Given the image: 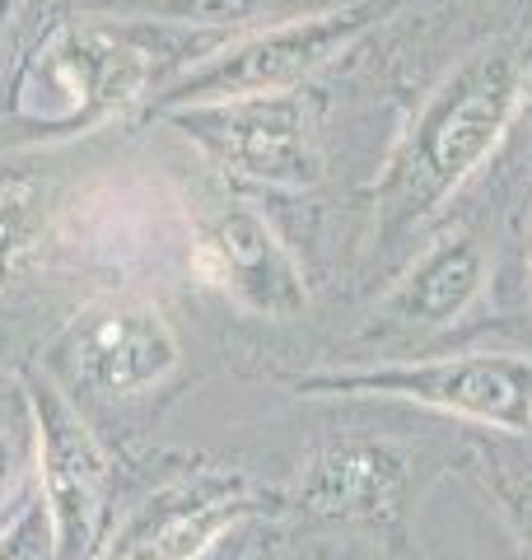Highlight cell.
<instances>
[{
	"label": "cell",
	"mask_w": 532,
	"mask_h": 560,
	"mask_svg": "<svg viewBox=\"0 0 532 560\" xmlns=\"http://www.w3.org/2000/svg\"><path fill=\"white\" fill-rule=\"evenodd\" d=\"M528 94V70L509 47H482L443 75L383 178V224L412 230L453 197L500 145Z\"/></svg>",
	"instance_id": "cell-1"
},
{
	"label": "cell",
	"mask_w": 532,
	"mask_h": 560,
	"mask_svg": "<svg viewBox=\"0 0 532 560\" xmlns=\"http://www.w3.org/2000/svg\"><path fill=\"white\" fill-rule=\"evenodd\" d=\"M159 66V33L99 20L61 24L14 75L10 117L51 136L84 131L146 94Z\"/></svg>",
	"instance_id": "cell-2"
},
{
	"label": "cell",
	"mask_w": 532,
	"mask_h": 560,
	"mask_svg": "<svg viewBox=\"0 0 532 560\" xmlns=\"http://www.w3.org/2000/svg\"><path fill=\"white\" fill-rule=\"evenodd\" d=\"M388 5L365 0V5L304 14V20L271 24L262 33L229 43L197 61L183 80H173L154 113L187 108V103H220V98H247V94H294L313 70H323L332 57H342L350 43L365 38V28L379 24Z\"/></svg>",
	"instance_id": "cell-3"
},
{
	"label": "cell",
	"mask_w": 532,
	"mask_h": 560,
	"mask_svg": "<svg viewBox=\"0 0 532 560\" xmlns=\"http://www.w3.org/2000/svg\"><path fill=\"white\" fill-rule=\"evenodd\" d=\"M38 440V504L47 518L51 560H99L108 523L113 467L99 434L51 374L20 378Z\"/></svg>",
	"instance_id": "cell-4"
},
{
	"label": "cell",
	"mask_w": 532,
	"mask_h": 560,
	"mask_svg": "<svg viewBox=\"0 0 532 560\" xmlns=\"http://www.w3.org/2000/svg\"><path fill=\"white\" fill-rule=\"evenodd\" d=\"M304 393L336 397H406L420 407L467 416L495 430H532V360L513 350H482V355H449L420 364H383V370L309 374Z\"/></svg>",
	"instance_id": "cell-5"
},
{
	"label": "cell",
	"mask_w": 532,
	"mask_h": 560,
	"mask_svg": "<svg viewBox=\"0 0 532 560\" xmlns=\"http://www.w3.org/2000/svg\"><path fill=\"white\" fill-rule=\"evenodd\" d=\"M224 173L266 187H313L323 178L313 117L299 94H247L159 113Z\"/></svg>",
	"instance_id": "cell-6"
},
{
	"label": "cell",
	"mask_w": 532,
	"mask_h": 560,
	"mask_svg": "<svg viewBox=\"0 0 532 560\" xmlns=\"http://www.w3.org/2000/svg\"><path fill=\"white\" fill-rule=\"evenodd\" d=\"M183 350L164 308L146 300H99L80 308L57 337V364L94 397H136L164 383Z\"/></svg>",
	"instance_id": "cell-7"
},
{
	"label": "cell",
	"mask_w": 532,
	"mask_h": 560,
	"mask_svg": "<svg viewBox=\"0 0 532 560\" xmlns=\"http://www.w3.org/2000/svg\"><path fill=\"white\" fill-rule=\"evenodd\" d=\"M257 514V500L239 471H197L140 504L99 560H192Z\"/></svg>",
	"instance_id": "cell-8"
},
{
	"label": "cell",
	"mask_w": 532,
	"mask_h": 560,
	"mask_svg": "<svg viewBox=\"0 0 532 560\" xmlns=\"http://www.w3.org/2000/svg\"><path fill=\"white\" fill-rule=\"evenodd\" d=\"M192 271L206 285L234 294L243 308L262 318L290 323L309 308V285L290 248L262 215L243 206H224L206 220V230L192 243Z\"/></svg>",
	"instance_id": "cell-9"
},
{
	"label": "cell",
	"mask_w": 532,
	"mask_h": 560,
	"mask_svg": "<svg viewBox=\"0 0 532 560\" xmlns=\"http://www.w3.org/2000/svg\"><path fill=\"white\" fill-rule=\"evenodd\" d=\"M406 486H412V458L388 440H327L299 471L294 500L299 510L327 523H379L397 518Z\"/></svg>",
	"instance_id": "cell-10"
},
{
	"label": "cell",
	"mask_w": 532,
	"mask_h": 560,
	"mask_svg": "<svg viewBox=\"0 0 532 560\" xmlns=\"http://www.w3.org/2000/svg\"><path fill=\"white\" fill-rule=\"evenodd\" d=\"M486 285V243L472 224H453L425 253L406 267V276L393 285L383 304V318L406 331H430L453 318L482 294Z\"/></svg>",
	"instance_id": "cell-11"
},
{
	"label": "cell",
	"mask_w": 532,
	"mask_h": 560,
	"mask_svg": "<svg viewBox=\"0 0 532 560\" xmlns=\"http://www.w3.org/2000/svg\"><path fill=\"white\" fill-rule=\"evenodd\" d=\"M47 206H51V187L38 173L0 168V290L10 285V276L20 271L28 253L43 243Z\"/></svg>",
	"instance_id": "cell-12"
},
{
	"label": "cell",
	"mask_w": 532,
	"mask_h": 560,
	"mask_svg": "<svg viewBox=\"0 0 532 560\" xmlns=\"http://www.w3.org/2000/svg\"><path fill=\"white\" fill-rule=\"evenodd\" d=\"M472 463H476V471H482L486 495L495 500L500 518L532 551V453L500 444V440H482L472 448Z\"/></svg>",
	"instance_id": "cell-13"
},
{
	"label": "cell",
	"mask_w": 532,
	"mask_h": 560,
	"mask_svg": "<svg viewBox=\"0 0 532 560\" xmlns=\"http://www.w3.org/2000/svg\"><path fill=\"white\" fill-rule=\"evenodd\" d=\"M28 477H38V440L24 388L0 393V528L24 514Z\"/></svg>",
	"instance_id": "cell-14"
},
{
	"label": "cell",
	"mask_w": 532,
	"mask_h": 560,
	"mask_svg": "<svg viewBox=\"0 0 532 560\" xmlns=\"http://www.w3.org/2000/svg\"><path fill=\"white\" fill-rule=\"evenodd\" d=\"M262 0H173V14L183 24H229V20H243L253 14Z\"/></svg>",
	"instance_id": "cell-15"
},
{
	"label": "cell",
	"mask_w": 532,
	"mask_h": 560,
	"mask_svg": "<svg viewBox=\"0 0 532 560\" xmlns=\"http://www.w3.org/2000/svg\"><path fill=\"white\" fill-rule=\"evenodd\" d=\"M43 504L38 510H24L14 523H5L0 528V560H28L33 556V547L43 541Z\"/></svg>",
	"instance_id": "cell-16"
},
{
	"label": "cell",
	"mask_w": 532,
	"mask_h": 560,
	"mask_svg": "<svg viewBox=\"0 0 532 560\" xmlns=\"http://www.w3.org/2000/svg\"><path fill=\"white\" fill-rule=\"evenodd\" d=\"M192 560H247V547H243V537L234 528V533H224L216 547H206L201 556H192Z\"/></svg>",
	"instance_id": "cell-17"
},
{
	"label": "cell",
	"mask_w": 532,
	"mask_h": 560,
	"mask_svg": "<svg viewBox=\"0 0 532 560\" xmlns=\"http://www.w3.org/2000/svg\"><path fill=\"white\" fill-rule=\"evenodd\" d=\"M14 10H20V0H0V33L10 28V20H14Z\"/></svg>",
	"instance_id": "cell-18"
},
{
	"label": "cell",
	"mask_w": 532,
	"mask_h": 560,
	"mask_svg": "<svg viewBox=\"0 0 532 560\" xmlns=\"http://www.w3.org/2000/svg\"><path fill=\"white\" fill-rule=\"evenodd\" d=\"M528 280H532V243H528Z\"/></svg>",
	"instance_id": "cell-19"
}]
</instances>
